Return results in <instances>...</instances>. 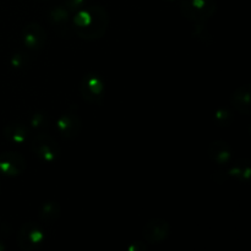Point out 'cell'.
<instances>
[{
	"mask_svg": "<svg viewBox=\"0 0 251 251\" xmlns=\"http://www.w3.org/2000/svg\"><path fill=\"white\" fill-rule=\"evenodd\" d=\"M81 127H82V122L77 109L74 107L66 109L56 120V130L64 139L73 140L77 137Z\"/></svg>",
	"mask_w": 251,
	"mask_h": 251,
	"instance_id": "8992f818",
	"label": "cell"
},
{
	"mask_svg": "<svg viewBox=\"0 0 251 251\" xmlns=\"http://www.w3.org/2000/svg\"><path fill=\"white\" fill-rule=\"evenodd\" d=\"M46 240V232L39 223L27 222L17 233V244L24 251H33Z\"/></svg>",
	"mask_w": 251,
	"mask_h": 251,
	"instance_id": "7a4b0ae2",
	"label": "cell"
},
{
	"mask_svg": "<svg viewBox=\"0 0 251 251\" xmlns=\"http://www.w3.org/2000/svg\"><path fill=\"white\" fill-rule=\"evenodd\" d=\"M26 169V159L19 152L0 153V173L6 176H17Z\"/></svg>",
	"mask_w": 251,
	"mask_h": 251,
	"instance_id": "52a82bcc",
	"label": "cell"
},
{
	"mask_svg": "<svg viewBox=\"0 0 251 251\" xmlns=\"http://www.w3.org/2000/svg\"><path fill=\"white\" fill-rule=\"evenodd\" d=\"M2 250H5V245H4V243L0 240V251H2Z\"/></svg>",
	"mask_w": 251,
	"mask_h": 251,
	"instance_id": "44dd1931",
	"label": "cell"
},
{
	"mask_svg": "<svg viewBox=\"0 0 251 251\" xmlns=\"http://www.w3.org/2000/svg\"><path fill=\"white\" fill-rule=\"evenodd\" d=\"M29 134V127L24 123H10L4 127V135L10 142L14 144H24Z\"/></svg>",
	"mask_w": 251,
	"mask_h": 251,
	"instance_id": "8fae6325",
	"label": "cell"
},
{
	"mask_svg": "<svg viewBox=\"0 0 251 251\" xmlns=\"http://www.w3.org/2000/svg\"><path fill=\"white\" fill-rule=\"evenodd\" d=\"M48 20L54 27H65L68 22V9L63 6H55L48 12Z\"/></svg>",
	"mask_w": 251,
	"mask_h": 251,
	"instance_id": "5bb4252c",
	"label": "cell"
},
{
	"mask_svg": "<svg viewBox=\"0 0 251 251\" xmlns=\"http://www.w3.org/2000/svg\"><path fill=\"white\" fill-rule=\"evenodd\" d=\"M145 249H146V247H145L141 242H135L134 244H132L127 250L129 251H144Z\"/></svg>",
	"mask_w": 251,
	"mask_h": 251,
	"instance_id": "ffe728a7",
	"label": "cell"
},
{
	"mask_svg": "<svg viewBox=\"0 0 251 251\" xmlns=\"http://www.w3.org/2000/svg\"><path fill=\"white\" fill-rule=\"evenodd\" d=\"M0 189H1V185H0Z\"/></svg>",
	"mask_w": 251,
	"mask_h": 251,
	"instance_id": "7402d4cb",
	"label": "cell"
},
{
	"mask_svg": "<svg viewBox=\"0 0 251 251\" xmlns=\"http://www.w3.org/2000/svg\"><path fill=\"white\" fill-rule=\"evenodd\" d=\"M180 7L185 17L202 24L213 16L216 2L215 0H181Z\"/></svg>",
	"mask_w": 251,
	"mask_h": 251,
	"instance_id": "3957f363",
	"label": "cell"
},
{
	"mask_svg": "<svg viewBox=\"0 0 251 251\" xmlns=\"http://www.w3.org/2000/svg\"><path fill=\"white\" fill-rule=\"evenodd\" d=\"M38 216L42 223L51 225L55 221H58L59 216H60V205L56 201H47L42 205Z\"/></svg>",
	"mask_w": 251,
	"mask_h": 251,
	"instance_id": "4fadbf2b",
	"label": "cell"
},
{
	"mask_svg": "<svg viewBox=\"0 0 251 251\" xmlns=\"http://www.w3.org/2000/svg\"><path fill=\"white\" fill-rule=\"evenodd\" d=\"M85 0H66V9L68 10H78L83 7Z\"/></svg>",
	"mask_w": 251,
	"mask_h": 251,
	"instance_id": "d6986e66",
	"label": "cell"
},
{
	"mask_svg": "<svg viewBox=\"0 0 251 251\" xmlns=\"http://www.w3.org/2000/svg\"><path fill=\"white\" fill-rule=\"evenodd\" d=\"M171 232V227L167 221L161 218H154L149 221L144 227V238L147 243L158 244L167 239Z\"/></svg>",
	"mask_w": 251,
	"mask_h": 251,
	"instance_id": "ba28073f",
	"label": "cell"
},
{
	"mask_svg": "<svg viewBox=\"0 0 251 251\" xmlns=\"http://www.w3.org/2000/svg\"><path fill=\"white\" fill-rule=\"evenodd\" d=\"M29 125L34 129H42V127H47L48 125V119H47L46 114L43 113H34L31 118Z\"/></svg>",
	"mask_w": 251,
	"mask_h": 251,
	"instance_id": "e0dca14e",
	"label": "cell"
},
{
	"mask_svg": "<svg viewBox=\"0 0 251 251\" xmlns=\"http://www.w3.org/2000/svg\"><path fill=\"white\" fill-rule=\"evenodd\" d=\"M229 174L235 179L247 183L250 176V167L248 161H239L229 169Z\"/></svg>",
	"mask_w": 251,
	"mask_h": 251,
	"instance_id": "9a60e30c",
	"label": "cell"
},
{
	"mask_svg": "<svg viewBox=\"0 0 251 251\" xmlns=\"http://www.w3.org/2000/svg\"><path fill=\"white\" fill-rule=\"evenodd\" d=\"M80 91L87 102L92 104H100L104 98V81L98 74L88 73L81 81Z\"/></svg>",
	"mask_w": 251,
	"mask_h": 251,
	"instance_id": "5b68a950",
	"label": "cell"
},
{
	"mask_svg": "<svg viewBox=\"0 0 251 251\" xmlns=\"http://www.w3.org/2000/svg\"><path fill=\"white\" fill-rule=\"evenodd\" d=\"M26 64H27V60L25 54L17 53L11 58V65L14 66V68H21V66H25Z\"/></svg>",
	"mask_w": 251,
	"mask_h": 251,
	"instance_id": "ac0fdd59",
	"label": "cell"
},
{
	"mask_svg": "<svg viewBox=\"0 0 251 251\" xmlns=\"http://www.w3.org/2000/svg\"><path fill=\"white\" fill-rule=\"evenodd\" d=\"M232 104L243 114H250V86H240L232 95Z\"/></svg>",
	"mask_w": 251,
	"mask_h": 251,
	"instance_id": "7c38bea8",
	"label": "cell"
},
{
	"mask_svg": "<svg viewBox=\"0 0 251 251\" xmlns=\"http://www.w3.org/2000/svg\"><path fill=\"white\" fill-rule=\"evenodd\" d=\"M22 41L26 44L27 48L32 50H39L46 44L47 33L41 25L31 22L22 29Z\"/></svg>",
	"mask_w": 251,
	"mask_h": 251,
	"instance_id": "9c48e42d",
	"label": "cell"
},
{
	"mask_svg": "<svg viewBox=\"0 0 251 251\" xmlns=\"http://www.w3.org/2000/svg\"><path fill=\"white\" fill-rule=\"evenodd\" d=\"M31 150L38 158L47 163H53L60 156V146L48 134H38L31 142Z\"/></svg>",
	"mask_w": 251,
	"mask_h": 251,
	"instance_id": "277c9868",
	"label": "cell"
},
{
	"mask_svg": "<svg viewBox=\"0 0 251 251\" xmlns=\"http://www.w3.org/2000/svg\"><path fill=\"white\" fill-rule=\"evenodd\" d=\"M216 124L220 126H228L232 123L233 117L228 109H218L215 115Z\"/></svg>",
	"mask_w": 251,
	"mask_h": 251,
	"instance_id": "2e32d148",
	"label": "cell"
},
{
	"mask_svg": "<svg viewBox=\"0 0 251 251\" xmlns=\"http://www.w3.org/2000/svg\"><path fill=\"white\" fill-rule=\"evenodd\" d=\"M90 9V21L82 28L75 31L78 37L86 41H95L102 38L105 34L109 25V16L104 7L100 5L88 6Z\"/></svg>",
	"mask_w": 251,
	"mask_h": 251,
	"instance_id": "6da1fadb",
	"label": "cell"
},
{
	"mask_svg": "<svg viewBox=\"0 0 251 251\" xmlns=\"http://www.w3.org/2000/svg\"><path fill=\"white\" fill-rule=\"evenodd\" d=\"M208 153L211 159L217 164H227L232 161V149L226 141H213L210 145Z\"/></svg>",
	"mask_w": 251,
	"mask_h": 251,
	"instance_id": "30bf717a",
	"label": "cell"
}]
</instances>
